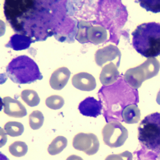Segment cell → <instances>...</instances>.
Returning a JSON list of instances; mask_svg holds the SVG:
<instances>
[{"label":"cell","mask_w":160,"mask_h":160,"mask_svg":"<svg viewBox=\"0 0 160 160\" xmlns=\"http://www.w3.org/2000/svg\"><path fill=\"white\" fill-rule=\"evenodd\" d=\"M66 160H84L80 156L76 155H72L69 156Z\"/></svg>","instance_id":"d4e9b609"},{"label":"cell","mask_w":160,"mask_h":160,"mask_svg":"<svg viewBox=\"0 0 160 160\" xmlns=\"http://www.w3.org/2000/svg\"><path fill=\"white\" fill-rule=\"evenodd\" d=\"M139 142L148 149L160 152V113L146 116L138 127Z\"/></svg>","instance_id":"3957f363"},{"label":"cell","mask_w":160,"mask_h":160,"mask_svg":"<svg viewBox=\"0 0 160 160\" xmlns=\"http://www.w3.org/2000/svg\"><path fill=\"white\" fill-rule=\"evenodd\" d=\"M102 135L106 145L111 148H117L124 144L128 137V132L120 122L111 121L105 125Z\"/></svg>","instance_id":"5b68a950"},{"label":"cell","mask_w":160,"mask_h":160,"mask_svg":"<svg viewBox=\"0 0 160 160\" xmlns=\"http://www.w3.org/2000/svg\"><path fill=\"white\" fill-rule=\"evenodd\" d=\"M102 106L101 101L92 97H88L81 102L78 105L79 112L83 116L97 118L102 114Z\"/></svg>","instance_id":"9c48e42d"},{"label":"cell","mask_w":160,"mask_h":160,"mask_svg":"<svg viewBox=\"0 0 160 160\" xmlns=\"http://www.w3.org/2000/svg\"><path fill=\"white\" fill-rule=\"evenodd\" d=\"M71 72L66 67L58 68L52 73L49 83L51 88L56 90H61L66 86L71 76Z\"/></svg>","instance_id":"8fae6325"},{"label":"cell","mask_w":160,"mask_h":160,"mask_svg":"<svg viewBox=\"0 0 160 160\" xmlns=\"http://www.w3.org/2000/svg\"><path fill=\"white\" fill-rule=\"evenodd\" d=\"M1 160H10L5 155H3L2 153H1Z\"/></svg>","instance_id":"4316f807"},{"label":"cell","mask_w":160,"mask_h":160,"mask_svg":"<svg viewBox=\"0 0 160 160\" xmlns=\"http://www.w3.org/2000/svg\"><path fill=\"white\" fill-rule=\"evenodd\" d=\"M47 106L53 110L60 109L64 104V100L59 95H54L48 97L46 100Z\"/></svg>","instance_id":"7402d4cb"},{"label":"cell","mask_w":160,"mask_h":160,"mask_svg":"<svg viewBox=\"0 0 160 160\" xmlns=\"http://www.w3.org/2000/svg\"><path fill=\"white\" fill-rule=\"evenodd\" d=\"M140 6L147 12L154 13L160 12V0H139Z\"/></svg>","instance_id":"44dd1931"},{"label":"cell","mask_w":160,"mask_h":160,"mask_svg":"<svg viewBox=\"0 0 160 160\" xmlns=\"http://www.w3.org/2000/svg\"><path fill=\"white\" fill-rule=\"evenodd\" d=\"M4 130L8 135L15 137L21 135L24 132V126L18 122L10 121L4 125Z\"/></svg>","instance_id":"ac0fdd59"},{"label":"cell","mask_w":160,"mask_h":160,"mask_svg":"<svg viewBox=\"0 0 160 160\" xmlns=\"http://www.w3.org/2000/svg\"><path fill=\"white\" fill-rule=\"evenodd\" d=\"M121 53L117 47L109 45L103 48L98 49L95 55L96 64L99 66L108 61H112L117 59L120 62Z\"/></svg>","instance_id":"52a82bcc"},{"label":"cell","mask_w":160,"mask_h":160,"mask_svg":"<svg viewBox=\"0 0 160 160\" xmlns=\"http://www.w3.org/2000/svg\"><path fill=\"white\" fill-rule=\"evenodd\" d=\"M67 138L63 136L57 137L48 146V151L50 155H55L61 152L67 146Z\"/></svg>","instance_id":"2e32d148"},{"label":"cell","mask_w":160,"mask_h":160,"mask_svg":"<svg viewBox=\"0 0 160 160\" xmlns=\"http://www.w3.org/2000/svg\"><path fill=\"white\" fill-rule=\"evenodd\" d=\"M132 152L128 151L123 152L119 154H112L108 155L105 160H132Z\"/></svg>","instance_id":"cb8c5ba5"},{"label":"cell","mask_w":160,"mask_h":160,"mask_svg":"<svg viewBox=\"0 0 160 160\" xmlns=\"http://www.w3.org/2000/svg\"><path fill=\"white\" fill-rule=\"evenodd\" d=\"M44 117L39 110L33 111L29 116V125L32 130H38L43 124Z\"/></svg>","instance_id":"ffe728a7"},{"label":"cell","mask_w":160,"mask_h":160,"mask_svg":"<svg viewBox=\"0 0 160 160\" xmlns=\"http://www.w3.org/2000/svg\"><path fill=\"white\" fill-rule=\"evenodd\" d=\"M107 32L103 27L91 26L88 30V40L95 44L104 42L107 40Z\"/></svg>","instance_id":"5bb4252c"},{"label":"cell","mask_w":160,"mask_h":160,"mask_svg":"<svg viewBox=\"0 0 160 160\" xmlns=\"http://www.w3.org/2000/svg\"><path fill=\"white\" fill-rule=\"evenodd\" d=\"M10 153L15 156L20 157L26 155L28 151V146L25 142L17 141L9 146Z\"/></svg>","instance_id":"d6986e66"},{"label":"cell","mask_w":160,"mask_h":160,"mask_svg":"<svg viewBox=\"0 0 160 160\" xmlns=\"http://www.w3.org/2000/svg\"><path fill=\"white\" fill-rule=\"evenodd\" d=\"M33 42L29 36L15 34L11 37L10 41L5 46L12 48L16 51H20L29 48Z\"/></svg>","instance_id":"4fadbf2b"},{"label":"cell","mask_w":160,"mask_h":160,"mask_svg":"<svg viewBox=\"0 0 160 160\" xmlns=\"http://www.w3.org/2000/svg\"><path fill=\"white\" fill-rule=\"evenodd\" d=\"M160 69V62L155 58H148L139 66L127 70L124 79L132 88L137 89L143 82L157 76Z\"/></svg>","instance_id":"277c9868"},{"label":"cell","mask_w":160,"mask_h":160,"mask_svg":"<svg viewBox=\"0 0 160 160\" xmlns=\"http://www.w3.org/2000/svg\"><path fill=\"white\" fill-rule=\"evenodd\" d=\"M118 68L113 62H110L102 68L100 74V80L103 85L109 86L117 81L120 74Z\"/></svg>","instance_id":"7c38bea8"},{"label":"cell","mask_w":160,"mask_h":160,"mask_svg":"<svg viewBox=\"0 0 160 160\" xmlns=\"http://www.w3.org/2000/svg\"><path fill=\"white\" fill-rule=\"evenodd\" d=\"M8 77L18 84H29L42 79L36 62L26 55L14 58L6 68Z\"/></svg>","instance_id":"7a4b0ae2"},{"label":"cell","mask_w":160,"mask_h":160,"mask_svg":"<svg viewBox=\"0 0 160 160\" xmlns=\"http://www.w3.org/2000/svg\"><path fill=\"white\" fill-rule=\"evenodd\" d=\"M4 113L12 118H22L28 114L27 109L20 101L7 96L2 99Z\"/></svg>","instance_id":"ba28073f"},{"label":"cell","mask_w":160,"mask_h":160,"mask_svg":"<svg viewBox=\"0 0 160 160\" xmlns=\"http://www.w3.org/2000/svg\"><path fill=\"white\" fill-rule=\"evenodd\" d=\"M21 97L24 102L31 107L37 106L40 102L38 93L33 90H25L21 92Z\"/></svg>","instance_id":"e0dca14e"},{"label":"cell","mask_w":160,"mask_h":160,"mask_svg":"<svg viewBox=\"0 0 160 160\" xmlns=\"http://www.w3.org/2000/svg\"><path fill=\"white\" fill-rule=\"evenodd\" d=\"M73 147L78 150L84 152L88 155L97 153L100 148V142L94 134L81 132L74 137Z\"/></svg>","instance_id":"8992f818"},{"label":"cell","mask_w":160,"mask_h":160,"mask_svg":"<svg viewBox=\"0 0 160 160\" xmlns=\"http://www.w3.org/2000/svg\"><path fill=\"white\" fill-rule=\"evenodd\" d=\"M72 84L76 88L83 91H91L96 87L94 77L87 72H80L74 75Z\"/></svg>","instance_id":"30bf717a"},{"label":"cell","mask_w":160,"mask_h":160,"mask_svg":"<svg viewBox=\"0 0 160 160\" xmlns=\"http://www.w3.org/2000/svg\"><path fill=\"white\" fill-rule=\"evenodd\" d=\"M132 35L133 47L141 56L148 58L160 55V24L143 23L137 27Z\"/></svg>","instance_id":"6da1fadb"},{"label":"cell","mask_w":160,"mask_h":160,"mask_svg":"<svg viewBox=\"0 0 160 160\" xmlns=\"http://www.w3.org/2000/svg\"><path fill=\"white\" fill-rule=\"evenodd\" d=\"M140 111L137 105L127 106L122 110V118L124 122L128 124L138 123L140 119Z\"/></svg>","instance_id":"9a60e30c"},{"label":"cell","mask_w":160,"mask_h":160,"mask_svg":"<svg viewBox=\"0 0 160 160\" xmlns=\"http://www.w3.org/2000/svg\"><path fill=\"white\" fill-rule=\"evenodd\" d=\"M156 102L157 103L160 105V90L157 95V98H156Z\"/></svg>","instance_id":"484cf974"},{"label":"cell","mask_w":160,"mask_h":160,"mask_svg":"<svg viewBox=\"0 0 160 160\" xmlns=\"http://www.w3.org/2000/svg\"><path fill=\"white\" fill-rule=\"evenodd\" d=\"M92 26L88 23L81 21L78 25V31L76 39L81 43L88 42H89L87 37L88 30Z\"/></svg>","instance_id":"603a6c76"}]
</instances>
